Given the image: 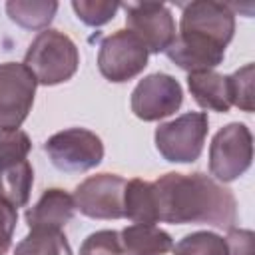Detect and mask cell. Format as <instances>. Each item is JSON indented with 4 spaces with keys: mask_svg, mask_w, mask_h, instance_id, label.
Wrapping results in <instances>:
<instances>
[{
    "mask_svg": "<svg viewBox=\"0 0 255 255\" xmlns=\"http://www.w3.org/2000/svg\"><path fill=\"white\" fill-rule=\"evenodd\" d=\"M120 239L129 255H165L173 249L171 235L155 225H129L120 233Z\"/></svg>",
    "mask_w": 255,
    "mask_h": 255,
    "instance_id": "2e32d148",
    "label": "cell"
},
{
    "mask_svg": "<svg viewBox=\"0 0 255 255\" xmlns=\"http://www.w3.org/2000/svg\"><path fill=\"white\" fill-rule=\"evenodd\" d=\"M157 221L163 223H209L233 229L237 201L231 189L205 173L169 171L151 183Z\"/></svg>",
    "mask_w": 255,
    "mask_h": 255,
    "instance_id": "6da1fadb",
    "label": "cell"
},
{
    "mask_svg": "<svg viewBox=\"0 0 255 255\" xmlns=\"http://www.w3.org/2000/svg\"><path fill=\"white\" fill-rule=\"evenodd\" d=\"M74 197L60 187H52L46 189L38 203L26 211V223L30 229L62 231V227L74 217Z\"/></svg>",
    "mask_w": 255,
    "mask_h": 255,
    "instance_id": "4fadbf2b",
    "label": "cell"
},
{
    "mask_svg": "<svg viewBox=\"0 0 255 255\" xmlns=\"http://www.w3.org/2000/svg\"><path fill=\"white\" fill-rule=\"evenodd\" d=\"M165 54L175 66L193 74V72H207L219 66L223 62L225 50L177 34L171 46L165 50Z\"/></svg>",
    "mask_w": 255,
    "mask_h": 255,
    "instance_id": "5bb4252c",
    "label": "cell"
},
{
    "mask_svg": "<svg viewBox=\"0 0 255 255\" xmlns=\"http://www.w3.org/2000/svg\"><path fill=\"white\" fill-rule=\"evenodd\" d=\"M183 90L169 74H149L131 92V112L143 122H157L179 110Z\"/></svg>",
    "mask_w": 255,
    "mask_h": 255,
    "instance_id": "8fae6325",
    "label": "cell"
},
{
    "mask_svg": "<svg viewBox=\"0 0 255 255\" xmlns=\"http://www.w3.org/2000/svg\"><path fill=\"white\" fill-rule=\"evenodd\" d=\"M187 88H189L193 100L203 110H211V112H219V114L229 112L231 100H229L227 76L217 74L213 70L193 72L187 76Z\"/></svg>",
    "mask_w": 255,
    "mask_h": 255,
    "instance_id": "9a60e30c",
    "label": "cell"
},
{
    "mask_svg": "<svg viewBox=\"0 0 255 255\" xmlns=\"http://www.w3.org/2000/svg\"><path fill=\"white\" fill-rule=\"evenodd\" d=\"M225 241L229 255H255V235L249 229H229Z\"/></svg>",
    "mask_w": 255,
    "mask_h": 255,
    "instance_id": "cb8c5ba5",
    "label": "cell"
},
{
    "mask_svg": "<svg viewBox=\"0 0 255 255\" xmlns=\"http://www.w3.org/2000/svg\"><path fill=\"white\" fill-rule=\"evenodd\" d=\"M173 255H229L225 237L213 231H195L185 235L173 249Z\"/></svg>",
    "mask_w": 255,
    "mask_h": 255,
    "instance_id": "ffe728a7",
    "label": "cell"
},
{
    "mask_svg": "<svg viewBox=\"0 0 255 255\" xmlns=\"http://www.w3.org/2000/svg\"><path fill=\"white\" fill-rule=\"evenodd\" d=\"M72 8L76 12V16L88 24V26H104L106 22H110L118 8H122L120 2H106V0H74Z\"/></svg>",
    "mask_w": 255,
    "mask_h": 255,
    "instance_id": "7402d4cb",
    "label": "cell"
},
{
    "mask_svg": "<svg viewBox=\"0 0 255 255\" xmlns=\"http://www.w3.org/2000/svg\"><path fill=\"white\" fill-rule=\"evenodd\" d=\"M207 129H209L207 114L187 112L175 118L173 122L161 124L155 129V147L167 161L191 163L203 151Z\"/></svg>",
    "mask_w": 255,
    "mask_h": 255,
    "instance_id": "5b68a950",
    "label": "cell"
},
{
    "mask_svg": "<svg viewBox=\"0 0 255 255\" xmlns=\"http://www.w3.org/2000/svg\"><path fill=\"white\" fill-rule=\"evenodd\" d=\"M253 64H245L231 76H227L229 82V100L231 106H237L239 110L251 114L255 110L253 104Z\"/></svg>",
    "mask_w": 255,
    "mask_h": 255,
    "instance_id": "44dd1931",
    "label": "cell"
},
{
    "mask_svg": "<svg viewBox=\"0 0 255 255\" xmlns=\"http://www.w3.org/2000/svg\"><path fill=\"white\" fill-rule=\"evenodd\" d=\"M253 159V135L245 124L221 128L209 145V171L217 181L229 183L243 175Z\"/></svg>",
    "mask_w": 255,
    "mask_h": 255,
    "instance_id": "277c9868",
    "label": "cell"
},
{
    "mask_svg": "<svg viewBox=\"0 0 255 255\" xmlns=\"http://www.w3.org/2000/svg\"><path fill=\"white\" fill-rule=\"evenodd\" d=\"M58 2L54 0H10L6 2V14L12 22L26 30H42L54 20Z\"/></svg>",
    "mask_w": 255,
    "mask_h": 255,
    "instance_id": "ac0fdd59",
    "label": "cell"
},
{
    "mask_svg": "<svg viewBox=\"0 0 255 255\" xmlns=\"http://www.w3.org/2000/svg\"><path fill=\"white\" fill-rule=\"evenodd\" d=\"M24 66L34 74L42 86H56L68 82L80 66V54L74 40L58 30L40 32L30 44Z\"/></svg>",
    "mask_w": 255,
    "mask_h": 255,
    "instance_id": "7a4b0ae2",
    "label": "cell"
},
{
    "mask_svg": "<svg viewBox=\"0 0 255 255\" xmlns=\"http://www.w3.org/2000/svg\"><path fill=\"white\" fill-rule=\"evenodd\" d=\"M235 32V12L231 4L215 0H195L183 6L179 36L193 38L217 48L231 42Z\"/></svg>",
    "mask_w": 255,
    "mask_h": 255,
    "instance_id": "3957f363",
    "label": "cell"
},
{
    "mask_svg": "<svg viewBox=\"0 0 255 255\" xmlns=\"http://www.w3.org/2000/svg\"><path fill=\"white\" fill-rule=\"evenodd\" d=\"M22 137H26V133L22 129H0V151L18 143Z\"/></svg>",
    "mask_w": 255,
    "mask_h": 255,
    "instance_id": "484cf974",
    "label": "cell"
},
{
    "mask_svg": "<svg viewBox=\"0 0 255 255\" xmlns=\"http://www.w3.org/2000/svg\"><path fill=\"white\" fill-rule=\"evenodd\" d=\"M14 255H74L62 231L30 229V233L16 245Z\"/></svg>",
    "mask_w": 255,
    "mask_h": 255,
    "instance_id": "d6986e66",
    "label": "cell"
},
{
    "mask_svg": "<svg viewBox=\"0 0 255 255\" xmlns=\"http://www.w3.org/2000/svg\"><path fill=\"white\" fill-rule=\"evenodd\" d=\"M124 217L131 219L133 223H143V225H153L157 221L155 199H153V189L149 181H143L139 177L126 181Z\"/></svg>",
    "mask_w": 255,
    "mask_h": 255,
    "instance_id": "e0dca14e",
    "label": "cell"
},
{
    "mask_svg": "<svg viewBox=\"0 0 255 255\" xmlns=\"http://www.w3.org/2000/svg\"><path fill=\"white\" fill-rule=\"evenodd\" d=\"M147 56V48L129 30H116L100 44L98 68L106 80L122 84L143 72Z\"/></svg>",
    "mask_w": 255,
    "mask_h": 255,
    "instance_id": "8992f818",
    "label": "cell"
},
{
    "mask_svg": "<svg viewBox=\"0 0 255 255\" xmlns=\"http://www.w3.org/2000/svg\"><path fill=\"white\" fill-rule=\"evenodd\" d=\"M16 221H18L16 209H12L0 201V255H4L12 243V233H14Z\"/></svg>",
    "mask_w": 255,
    "mask_h": 255,
    "instance_id": "d4e9b609",
    "label": "cell"
},
{
    "mask_svg": "<svg viewBox=\"0 0 255 255\" xmlns=\"http://www.w3.org/2000/svg\"><path fill=\"white\" fill-rule=\"evenodd\" d=\"M44 151L62 171H88L104 159L102 139L84 128H70L54 133L44 143Z\"/></svg>",
    "mask_w": 255,
    "mask_h": 255,
    "instance_id": "52a82bcc",
    "label": "cell"
},
{
    "mask_svg": "<svg viewBox=\"0 0 255 255\" xmlns=\"http://www.w3.org/2000/svg\"><path fill=\"white\" fill-rule=\"evenodd\" d=\"M34 74L18 62L0 64V129H18L28 118L36 96Z\"/></svg>",
    "mask_w": 255,
    "mask_h": 255,
    "instance_id": "ba28073f",
    "label": "cell"
},
{
    "mask_svg": "<svg viewBox=\"0 0 255 255\" xmlns=\"http://www.w3.org/2000/svg\"><path fill=\"white\" fill-rule=\"evenodd\" d=\"M126 8L128 30L147 48L151 54L165 52L175 40V20L165 4L137 2L122 4Z\"/></svg>",
    "mask_w": 255,
    "mask_h": 255,
    "instance_id": "30bf717a",
    "label": "cell"
},
{
    "mask_svg": "<svg viewBox=\"0 0 255 255\" xmlns=\"http://www.w3.org/2000/svg\"><path fill=\"white\" fill-rule=\"evenodd\" d=\"M30 151V137L0 151V201L12 209L24 207L30 199L34 171L26 159Z\"/></svg>",
    "mask_w": 255,
    "mask_h": 255,
    "instance_id": "7c38bea8",
    "label": "cell"
},
{
    "mask_svg": "<svg viewBox=\"0 0 255 255\" xmlns=\"http://www.w3.org/2000/svg\"><path fill=\"white\" fill-rule=\"evenodd\" d=\"M80 255H126V251L118 231L102 229L84 239Z\"/></svg>",
    "mask_w": 255,
    "mask_h": 255,
    "instance_id": "603a6c76",
    "label": "cell"
},
{
    "mask_svg": "<svg viewBox=\"0 0 255 255\" xmlns=\"http://www.w3.org/2000/svg\"><path fill=\"white\" fill-rule=\"evenodd\" d=\"M126 179L116 173H98L84 179L74 191L76 209L92 219H122L124 217Z\"/></svg>",
    "mask_w": 255,
    "mask_h": 255,
    "instance_id": "9c48e42d",
    "label": "cell"
}]
</instances>
